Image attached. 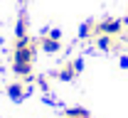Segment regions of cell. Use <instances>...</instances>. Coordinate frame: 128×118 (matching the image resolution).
Returning <instances> with one entry per match:
<instances>
[{
	"instance_id": "cell-7",
	"label": "cell",
	"mask_w": 128,
	"mask_h": 118,
	"mask_svg": "<svg viewBox=\"0 0 128 118\" xmlns=\"http://www.w3.org/2000/svg\"><path fill=\"white\" fill-rule=\"evenodd\" d=\"M98 34V22H94V20H89V22H84L79 30V37H84V39H89V37H96Z\"/></svg>"
},
{
	"instance_id": "cell-9",
	"label": "cell",
	"mask_w": 128,
	"mask_h": 118,
	"mask_svg": "<svg viewBox=\"0 0 128 118\" xmlns=\"http://www.w3.org/2000/svg\"><path fill=\"white\" fill-rule=\"evenodd\" d=\"M64 118H91V116H89V111H84V108H69V111L64 113Z\"/></svg>"
},
{
	"instance_id": "cell-5",
	"label": "cell",
	"mask_w": 128,
	"mask_h": 118,
	"mask_svg": "<svg viewBox=\"0 0 128 118\" xmlns=\"http://www.w3.org/2000/svg\"><path fill=\"white\" fill-rule=\"evenodd\" d=\"M76 74H79V71H76V67H74V62H66V64H64V67L57 71V76H59L62 81H72Z\"/></svg>"
},
{
	"instance_id": "cell-8",
	"label": "cell",
	"mask_w": 128,
	"mask_h": 118,
	"mask_svg": "<svg viewBox=\"0 0 128 118\" xmlns=\"http://www.w3.org/2000/svg\"><path fill=\"white\" fill-rule=\"evenodd\" d=\"M15 37L20 39V37H27V15L22 12L20 15V20H17V27H15Z\"/></svg>"
},
{
	"instance_id": "cell-6",
	"label": "cell",
	"mask_w": 128,
	"mask_h": 118,
	"mask_svg": "<svg viewBox=\"0 0 128 118\" xmlns=\"http://www.w3.org/2000/svg\"><path fill=\"white\" fill-rule=\"evenodd\" d=\"M8 96H10L12 101H22V99H25V84H22V81L10 84L8 86Z\"/></svg>"
},
{
	"instance_id": "cell-3",
	"label": "cell",
	"mask_w": 128,
	"mask_h": 118,
	"mask_svg": "<svg viewBox=\"0 0 128 118\" xmlns=\"http://www.w3.org/2000/svg\"><path fill=\"white\" fill-rule=\"evenodd\" d=\"M37 47H42V49L49 52V54H57V52L62 49V44H59V37H54L52 32H47L44 37H40V39H37Z\"/></svg>"
},
{
	"instance_id": "cell-1",
	"label": "cell",
	"mask_w": 128,
	"mask_h": 118,
	"mask_svg": "<svg viewBox=\"0 0 128 118\" xmlns=\"http://www.w3.org/2000/svg\"><path fill=\"white\" fill-rule=\"evenodd\" d=\"M34 52H37V42H32L30 37H20L15 42V52H12V71H15V76L27 79L32 74Z\"/></svg>"
},
{
	"instance_id": "cell-2",
	"label": "cell",
	"mask_w": 128,
	"mask_h": 118,
	"mask_svg": "<svg viewBox=\"0 0 128 118\" xmlns=\"http://www.w3.org/2000/svg\"><path fill=\"white\" fill-rule=\"evenodd\" d=\"M123 30V20H116V17H106L98 22V34H121Z\"/></svg>"
},
{
	"instance_id": "cell-4",
	"label": "cell",
	"mask_w": 128,
	"mask_h": 118,
	"mask_svg": "<svg viewBox=\"0 0 128 118\" xmlns=\"http://www.w3.org/2000/svg\"><path fill=\"white\" fill-rule=\"evenodd\" d=\"M96 47L98 49H104V52H111V49H116L118 44H116V39H113V34H96Z\"/></svg>"
}]
</instances>
